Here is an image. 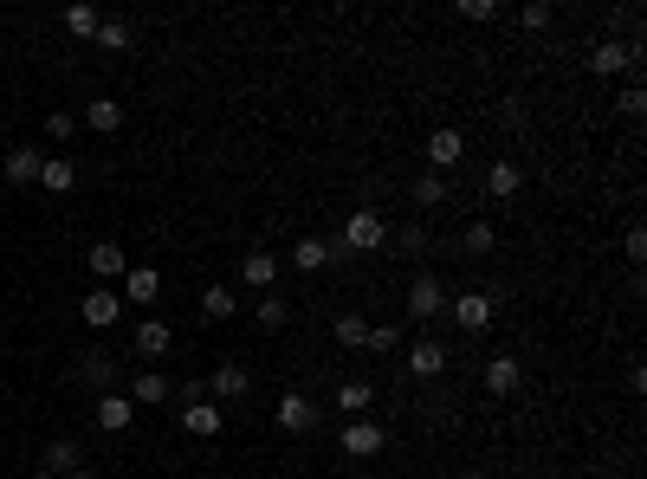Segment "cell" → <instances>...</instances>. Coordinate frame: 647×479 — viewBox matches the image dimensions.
I'll use <instances>...</instances> for the list:
<instances>
[{"label":"cell","instance_id":"obj_38","mask_svg":"<svg viewBox=\"0 0 647 479\" xmlns=\"http://www.w3.org/2000/svg\"><path fill=\"white\" fill-rule=\"evenodd\" d=\"M460 13H466V20H499V0H466Z\"/></svg>","mask_w":647,"mask_h":479},{"label":"cell","instance_id":"obj_25","mask_svg":"<svg viewBox=\"0 0 647 479\" xmlns=\"http://www.w3.org/2000/svg\"><path fill=\"white\" fill-rule=\"evenodd\" d=\"M376 402V389L369 382H337V415H350V421H363V408Z\"/></svg>","mask_w":647,"mask_h":479},{"label":"cell","instance_id":"obj_13","mask_svg":"<svg viewBox=\"0 0 647 479\" xmlns=\"http://www.w3.org/2000/svg\"><path fill=\"white\" fill-rule=\"evenodd\" d=\"M130 402H136V408H156V402H169V376H162V369H136V382H130Z\"/></svg>","mask_w":647,"mask_h":479},{"label":"cell","instance_id":"obj_6","mask_svg":"<svg viewBox=\"0 0 647 479\" xmlns=\"http://www.w3.org/2000/svg\"><path fill=\"white\" fill-rule=\"evenodd\" d=\"M641 65V46H622V39H602L596 52H589V72L596 78H615V72H635Z\"/></svg>","mask_w":647,"mask_h":479},{"label":"cell","instance_id":"obj_26","mask_svg":"<svg viewBox=\"0 0 647 479\" xmlns=\"http://www.w3.org/2000/svg\"><path fill=\"white\" fill-rule=\"evenodd\" d=\"M39 162H46V156H39V149H26V143H20V149H7V182H20V188H26V182H39Z\"/></svg>","mask_w":647,"mask_h":479},{"label":"cell","instance_id":"obj_42","mask_svg":"<svg viewBox=\"0 0 647 479\" xmlns=\"http://www.w3.org/2000/svg\"><path fill=\"white\" fill-rule=\"evenodd\" d=\"M466 479H486V473H466Z\"/></svg>","mask_w":647,"mask_h":479},{"label":"cell","instance_id":"obj_22","mask_svg":"<svg viewBox=\"0 0 647 479\" xmlns=\"http://www.w3.org/2000/svg\"><path fill=\"white\" fill-rule=\"evenodd\" d=\"M110 376H117V369H110V357H104V350H91V357H78V382H85V389L110 395Z\"/></svg>","mask_w":647,"mask_h":479},{"label":"cell","instance_id":"obj_18","mask_svg":"<svg viewBox=\"0 0 647 479\" xmlns=\"http://www.w3.org/2000/svg\"><path fill=\"white\" fill-rule=\"evenodd\" d=\"M518 382H525V363H518V357H492L486 363V389L492 395H512Z\"/></svg>","mask_w":647,"mask_h":479},{"label":"cell","instance_id":"obj_15","mask_svg":"<svg viewBox=\"0 0 647 479\" xmlns=\"http://www.w3.org/2000/svg\"><path fill=\"white\" fill-rule=\"evenodd\" d=\"M78 123H91L98 136H117V130H123V104H117V98H91Z\"/></svg>","mask_w":647,"mask_h":479},{"label":"cell","instance_id":"obj_19","mask_svg":"<svg viewBox=\"0 0 647 479\" xmlns=\"http://www.w3.org/2000/svg\"><path fill=\"white\" fill-rule=\"evenodd\" d=\"M246 389H253V376H246V363H220V369H214V395H220V402H240Z\"/></svg>","mask_w":647,"mask_h":479},{"label":"cell","instance_id":"obj_39","mask_svg":"<svg viewBox=\"0 0 647 479\" xmlns=\"http://www.w3.org/2000/svg\"><path fill=\"white\" fill-rule=\"evenodd\" d=\"M622 111H628V117H641V111H647V91H641V85H628V91H622Z\"/></svg>","mask_w":647,"mask_h":479},{"label":"cell","instance_id":"obj_40","mask_svg":"<svg viewBox=\"0 0 647 479\" xmlns=\"http://www.w3.org/2000/svg\"><path fill=\"white\" fill-rule=\"evenodd\" d=\"M65 479H98V473H91V467H78V473H65Z\"/></svg>","mask_w":647,"mask_h":479},{"label":"cell","instance_id":"obj_17","mask_svg":"<svg viewBox=\"0 0 647 479\" xmlns=\"http://www.w3.org/2000/svg\"><path fill=\"white\" fill-rule=\"evenodd\" d=\"M117 318H123V298L117 292H91L85 298V324H91V331H110Z\"/></svg>","mask_w":647,"mask_h":479},{"label":"cell","instance_id":"obj_8","mask_svg":"<svg viewBox=\"0 0 647 479\" xmlns=\"http://www.w3.org/2000/svg\"><path fill=\"white\" fill-rule=\"evenodd\" d=\"M91 421H98L104 434H123V428H130V421H136V402H130V395H117V389H110V395H98V408H91Z\"/></svg>","mask_w":647,"mask_h":479},{"label":"cell","instance_id":"obj_21","mask_svg":"<svg viewBox=\"0 0 647 479\" xmlns=\"http://www.w3.org/2000/svg\"><path fill=\"white\" fill-rule=\"evenodd\" d=\"M39 467H46V473H78V467H85V454H78V441H52L46 447V454H39Z\"/></svg>","mask_w":647,"mask_h":479},{"label":"cell","instance_id":"obj_30","mask_svg":"<svg viewBox=\"0 0 647 479\" xmlns=\"http://www.w3.org/2000/svg\"><path fill=\"white\" fill-rule=\"evenodd\" d=\"M492 246H499V227H492V221H473L460 234V253H492Z\"/></svg>","mask_w":647,"mask_h":479},{"label":"cell","instance_id":"obj_24","mask_svg":"<svg viewBox=\"0 0 647 479\" xmlns=\"http://www.w3.org/2000/svg\"><path fill=\"white\" fill-rule=\"evenodd\" d=\"M240 272H246V285H253V292H272V279H279V259H272V253H246Z\"/></svg>","mask_w":647,"mask_h":479},{"label":"cell","instance_id":"obj_29","mask_svg":"<svg viewBox=\"0 0 647 479\" xmlns=\"http://www.w3.org/2000/svg\"><path fill=\"white\" fill-rule=\"evenodd\" d=\"M330 331H337V344H343V350H356V344L369 337V318H363V311H343V318L330 324Z\"/></svg>","mask_w":647,"mask_h":479},{"label":"cell","instance_id":"obj_36","mask_svg":"<svg viewBox=\"0 0 647 479\" xmlns=\"http://www.w3.org/2000/svg\"><path fill=\"white\" fill-rule=\"evenodd\" d=\"M518 20H525V26H538V33H544V26H550V20H557V13H550V0H531V7H525V13H518Z\"/></svg>","mask_w":647,"mask_h":479},{"label":"cell","instance_id":"obj_2","mask_svg":"<svg viewBox=\"0 0 647 479\" xmlns=\"http://www.w3.org/2000/svg\"><path fill=\"white\" fill-rule=\"evenodd\" d=\"M447 311L460 331H492V318H499V305H492V292H447Z\"/></svg>","mask_w":647,"mask_h":479},{"label":"cell","instance_id":"obj_35","mask_svg":"<svg viewBox=\"0 0 647 479\" xmlns=\"http://www.w3.org/2000/svg\"><path fill=\"white\" fill-rule=\"evenodd\" d=\"M72 130H78V117H72V111H52V117H46V136H52V143H65Z\"/></svg>","mask_w":647,"mask_h":479},{"label":"cell","instance_id":"obj_10","mask_svg":"<svg viewBox=\"0 0 647 479\" xmlns=\"http://www.w3.org/2000/svg\"><path fill=\"white\" fill-rule=\"evenodd\" d=\"M123 298H130V305H156L162 298V272L156 266H130L123 272Z\"/></svg>","mask_w":647,"mask_h":479},{"label":"cell","instance_id":"obj_20","mask_svg":"<svg viewBox=\"0 0 647 479\" xmlns=\"http://www.w3.org/2000/svg\"><path fill=\"white\" fill-rule=\"evenodd\" d=\"M91 272H98V279H123V272H130L123 246L117 240H98V246H91Z\"/></svg>","mask_w":647,"mask_h":479},{"label":"cell","instance_id":"obj_33","mask_svg":"<svg viewBox=\"0 0 647 479\" xmlns=\"http://www.w3.org/2000/svg\"><path fill=\"white\" fill-rule=\"evenodd\" d=\"M369 350H376V357H395V350H402V331H395V324H369V337H363Z\"/></svg>","mask_w":647,"mask_h":479},{"label":"cell","instance_id":"obj_1","mask_svg":"<svg viewBox=\"0 0 647 479\" xmlns=\"http://www.w3.org/2000/svg\"><path fill=\"white\" fill-rule=\"evenodd\" d=\"M330 259H350V253H376V246H389V221H382L376 208H350V221H343L337 240H324Z\"/></svg>","mask_w":647,"mask_h":479},{"label":"cell","instance_id":"obj_28","mask_svg":"<svg viewBox=\"0 0 647 479\" xmlns=\"http://www.w3.org/2000/svg\"><path fill=\"white\" fill-rule=\"evenodd\" d=\"M408 195H415V208H447V175H421Z\"/></svg>","mask_w":647,"mask_h":479},{"label":"cell","instance_id":"obj_12","mask_svg":"<svg viewBox=\"0 0 647 479\" xmlns=\"http://www.w3.org/2000/svg\"><path fill=\"white\" fill-rule=\"evenodd\" d=\"M169 344H175V331L162 318H143V324H136V357H169Z\"/></svg>","mask_w":647,"mask_h":479},{"label":"cell","instance_id":"obj_31","mask_svg":"<svg viewBox=\"0 0 647 479\" xmlns=\"http://www.w3.org/2000/svg\"><path fill=\"white\" fill-rule=\"evenodd\" d=\"M292 266H298V272H324V266H330V246H324V240H298Z\"/></svg>","mask_w":647,"mask_h":479},{"label":"cell","instance_id":"obj_37","mask_svg":"<svg viewBox=\"0 0 647 479\" xmlns=\"http://www.w3.org/2000/svg\"><path fill=\"white\" fill-rule=\"evenodd\" d=\"M395 246H402V253H428V234H421V227H402Z\"/></svg>","mask_w":647,"mask_h":479},{"label":"cell","instance_id":"obj_4","mask_svg":"<svg viewBox=\"0 0 647 479\" xmlns=\"http://www.w3.org/2000/svg\"><path fill=\"white\" fill-rule=\"evenodd\" d=\"M389 447V428L382 421H343V454L350 460H376Z\"/></svg>","mask_w":647,"mask_h":479},{"label":"cell","instance_id":"obj_3","mask_svg":"<svg viewBox=\"0 0 647 479\" xmlns=\"http://www.w3.org/2000/svg\"><path fill=\"white\" fill-rule=\"evenodd\" d=\"M408 318H415V324L447 318V285H440L434 272H415V285H408Z\"/></svg>","mask_w":647,"mask_h":479},{"label":"cell","instance_id":"obj_41","mask_svg":"<svg viewBox=\"0 0 647 479\" xmlns=\"http://www.w3.org/2000/svg\"><path fill=\"white\" fill-rule=\"evenodd\" d=\"M33 479H59V473H46V467H39V473H33Z\"/></svg>","mask_w":647,"mask_h":479},{"label":"cell","instance_id":"obj_32","mask_svg":"<svg viewBox=\"0 0 647 479\" xmlns=\"http://www.w3.org/2000/svg\"><path fill=\"white\" fill-rule=\"evenodd\" d=\"M130 39H136L130 20H98V46L104 52H130Z\"/></svg>","mask_w":647,"mask_h":479},{"label":"cell","instance_id":"obj_14","mask_svg":"<svg viewBox=\"0 0 647 479\" xmlns=\"http://www.w3.org/2000/svg\"><path fill=\"white\" fill-rule=\"evenodd\" d=\"M486 188H492V195H499V201H512L518 188H525V169H518L512 156H499V162H492V169H486Z\"/></svg>","mask_w":647,"mask_h":479},{"label":"cell","instance_id":"obj_9","mask_svg":"<svg viewBox=\"0 0 647 479\" xmlns=\"http://www.w3.org/2000/svg\"><path fill=\"white\" fill-rule=\"evenodd\" d=\"M408 376H415V382H434V376H447V344L421 337V344L408 350Z\"/></svg>","mask_w":647,"mask_h":479},{"label":"cell","instance_id":"obj_16","mask_svg":"<svg viewBox=\"0 0 647 479\" xmlns=\"http://www.w3.org/2000/svg\"><path fill=\"white\" fill-rule=\"evenodd\" d=\"M233 311H240V292H233V285H208V292H201V318L208 324H227Z\"/></svg>","mask_w":647,"mask_h":479},{"label":"cell","instance_id":"obj_5","mask_svg":"<svg viewBox=\"0 0 647 479\" xmlns=\"http://www.w3.org/2000/svg\"><path fill=\"white\" fill-rule=\"evenodd\" d=\"M175 421H182V434H195V441H214L220 434V408L208 402V395H195V389H188V402H182Z\"/></svg>","mask_w":647,"mask_h":479},{"label":"cell","instance_id":"obj_34","mask_svg":"<svg viewBox=\"0 0 647 479\" xmlns=\"http://www.w3.org/2000/svg\"><path fill=\"white\" fill-rule=\"evenodd\" d=\"M65 33H78V39H98V7H65Z\"/></svg>","mask_w":647,"mask_h":479},{"label":"cell","instance_id":"obj_23","mask_svg":"<svg viewBox=\"0 0 647 479\" xmlns=\"http://www.w3.org/2000/svg\"><path fill=\"white\" fill-rule=\"evenodd\" d=\"M72 182H78V169L65 156H46V162H39V188H46V195H65Z\"/></svg>","mask_w":647,"mask_h":479},{"label":"cell","instance_id":"obj_7","mask_svg":"<svg viewBox=\"0 0 647 479\" xmlns=\"http://www.w3.org/2000/svg\"><path fill=\"white\" fill-rule=\"evenodd\" d=\"M460 156H466V136H460V130H434V136H428V175L460 169Z\"/></svg>","mask_w":647,"mask_h":479},{"label":"cell","instance_id":"obj_27","mask_svg":"<svg viewBox=\"0 0 647 479\" xmlns=\"http://www.w3.org/2000/svg\"><path fill=\"white\" fill-rule=\"evenodd\" d=\"M259 324H266V331H285V324H292V298H279V292H266L259 298V311H253Z\"/></svg>","mask_w":647,"mask_h":479},{"label":"cell","instance_id":"obj_11","mask_svg":"<svg viewBox=\"0 0 647 479\" xmlns=\"http://www.w3.org/2000/svg\"><path fill=\"white\" fill-rule=\"evenodd\" d=\"M279 428H285V434H311V428H318V408H311L298 389L279 395Z\"/></svg>","mask_w":647,"mask_h":479}]
</instances>
